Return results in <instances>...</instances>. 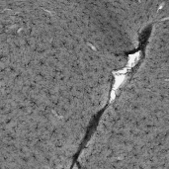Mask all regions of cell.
Returning a JSON list of instances; mask_svg holds the SVG:
<instances>
[{
    "label": "cell",
    "instance_id": "obj_1",
    "mask_svg": "<svg viewBox=\"0 0 169 169\" xmlns=\"http://www.w3.org/2000/svg\"><path fill=\"white\" fill-rule=\"evenodd\" d=\"M126 76L124 74H117L115 77V84H114V87H113V91H116V89L119 88V86H121V84L125 80Z\"/></svg>",
    "mask_w": 169,
    "mask_h": 169
},
{
    "label": "cell",
    "instance_id": "obj_2",
    "mask_svg": "<svg viewBox=\"0 0 169 169\" xmlns=\"http://www.w3.org/2000/svg\"><path fill=\"white\" fill-rule=\"evenodd\" d=\"M138 58H140V54H138H138L131 55L130 56V58H129V65H128V66H129V67L134 66L137 63V61H138Z\"/></svg>",
    "mask_w": 169,
    "mask_h": 169
}]
</instances>
